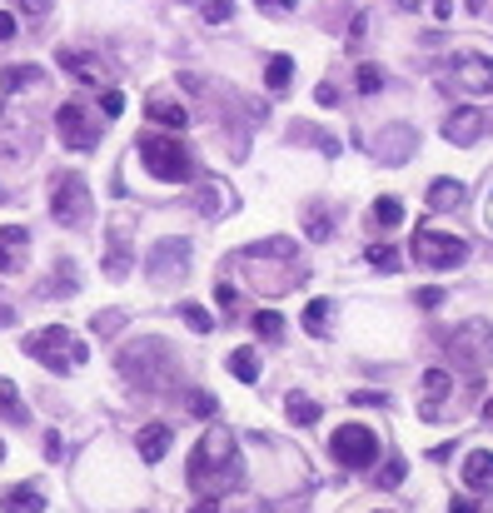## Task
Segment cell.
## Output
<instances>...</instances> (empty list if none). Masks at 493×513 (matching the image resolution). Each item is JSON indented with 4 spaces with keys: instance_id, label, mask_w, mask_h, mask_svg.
Segmentation results:
<instances>
[{
    "instance_id": "cell-1",
    "label": "cell",
    "mask_w": 493,
    "mask_h": 513,
    "mask_svg": "<svg viewBox=\"0 0 493 513\" xmlns=\"http://www.w3.org/2000/svg\"><path fill=\"white\" fill-rule=\"evenodd\" d=\"M235 484H240V444L225 424H210L190 453V488L204 499H219Z\"/></svg>"
},
{
    "instance_id": "cell-2",
    "label": "cell",
    "mask_w": 493,
    "mask_h": 513,
    "mask_svg": "<svg viewBox=\"0 0 493 513\" xmlns=\"http://www.w3.org/2000/svg\"><path fill=\"white\" fill-rule=\"evenodd\" d=\"M26 354L30 359H40L51 374H65V369H80V364L90 359L85 339H76V329L65 325H51V329H36V334L26 339Z\"/></svg>"
},
{
    "instance_id": "cell-3",
    "label": "cell",
    "mask_w": 493,
    "mask_h": 513,
    "mask_svg": "<svg viewBox=\"0 0 493 513\" xmlns=\"http://www.w3.org/2000/svg\"><path fill=\"white\" fill-rule=\"evenodd\" d=\"M135 150H139L145 170H150L160 185H185V180H190V155H185V145H179V140L160 135V130H139Z\"/></svg>"
},
{
    "instance_id": "cell-4",
    "label": "cell",
    "mask_w": 493,
    "mask_h": 513,
    "mask_svg": "<svg viewBox=\"0 0 493 513\" xmlns=\"http://www.w3.org/2000/svg\"><path fill=\"white\" fill-rule=\"evenodd\" d=\"M414 260L429 269H458L468 260V239L443 235V229H418L414 235Z\"/></svg>"
},
{
    "instance_id": "cell-5",
    "label": "cell",
    "mask_w": 493,
    "mask_h": 513,
    "mask_svg": "<svg viewBox=\"0 0 493 513\" xmlns=\"http://www.w3.org/2000/svg\"><path fill=\"white\" fill-rule=\"evenodd\" d=\"M329 449H334L339 463H349V469H369V463L379 459V438H374V429H364V424H344V429H334Z\"/></svg>"
},
{
    "instance_id": "cell-6",
    "label": "cell",
    "mask_w": 493,
    "mask_h": 513,
    "mask_svg": "<svg viewBox=\"0 0 493 513\" xmlns=\"http://www.w3.org/2000/svg\"><path fill=\"white\" fill-rule=\"evenodd\" d=\"M51 214L60 225H85L90 220V189L80 175H60L51 189Z\"/></svg>"
},
{
    "instance_id": "cell-7",
    "label": "cell",
    "mask_w": 493,
    "mask_h": 513,
    "mask_svg": "<svg viewBox=\"0 0 493 513\" xmlns=\"http://www.w3.org/2000/svg\"><path fill=\"white\" fill-rule=\"evenodd\" d=\"M55 130H60V140L70 150H95V140H100V130L90 125V115L80 100H65L60 110H55Z\"/></svg>"
},
{
    "instance_id": "cell-8",
    "label": "cell",
    "mask_w": 493,
    "mask_h": 513,
    "mask_svg": "<svg viewBox=\"0 0 493 513\" xmlns=\"http://www.w3.org/2000/svg\"><path fill=\"white\" fill-rule=\"evenodd\" d=\"M454 85L464 90V95H489L493 90V55H454Z\"/></svg>"
},
{
    "instance_id": "cell-9",
    "label": "cell",
    "mask_w": 493,
    "mask_h": 513,
    "mask_svg": "<svg viewBox=\"0 0 493 513\" xmlns=\"http://www.w3.org/2000/svg\"><path fill=\"white\" fill-rule=\"evenodd\" d=\"M26 254H30L26 225H0V275H15V269H26Z\"/></svg>"
},
{
    "instance_id": "cell-10",
    "label": "cell",
    "mask_w": 493,
    "mask_h": 513,
    "mask_svg": "<svg viewBox=\"0 0 493 513\" xmlns=\"http://www.w3.org/2000/svg\"><path fill=\"white\" fill-rule=\"evenodd\" d=\"M55 60H60V70H65V76H76L80 85H105L100 55H90V51H60Z\"/></svg>"
},
{
    "instance_id": "cell-11",
    "label": "cell",
    "mask_w": 493,
    "mask_h": 513,
    "mask_svg": "<svg viewBox=\"0 0 493 513\" xmlns=\"http://www.w3.org/2000/svg\"><path fill=\"white\" fill-rule=\"evenodd\" d=\"M479 135H483V110H473V105H468V110H454L443 120V140H449V145H473Z\"/></svg>"
},
{
    "instance_id": "cell-12",
    "label": "cell",
    "mask_w": 493,
    "mask_h": 513,
    "mask_svg": "<svg viewBox=\"0 0 493 513\" xmlns=\"http://www.w3.org/2000/svg\"><path fill=\"white\" fill-rule=\"evenodd\" d=\"M449 389H454L449 369H429V374H424V384H418V413H424V419H433V413H439V404L449 399Z\"/></svg>"
},
{
    "instance_id": "cell-13",
    "label": "cell",
    "mask_w": 493,
    "mask_h": 513,
    "mask_svg": "<svg viewBox=\"0 0 493 513\" xmlns=\"http://www.w3.org/2000/svg\"><path fill=\"white\" fill-rule=\"evenodd\" d=\"M464 484L473 488V493H489V488H493V453L489 449L464 453Z\"/></svg>"
},
{
    "instance_id": "cell-14",
    "label": "cell",
    "mask_w": 493,
    "mask_h": 513,
    "mask_svg": "<svg viewBox=\"0 0 493 513\" xmlns=\"http://www.w3.org/2000/svg\"><path fill=\"white\" fill-rule=\"evenodd\" d=\"M145 115H150L155 125H170V130H185V105L175 100V95H164V90H155L150 100H145Z\"/></svg>"
},
{
    "instance_id": "cell-15",
    "label": "cell",
    "mask_w": 493,
    "mask_h": 513,
    "mask_svg": "<svg viewBox=\"0 0 493 513\" xmlns=\"http://www.w3.org/2000/svg\"><path fill=\"white\" fill-rule=\"evenodd\" d=\"M0 509L5 513H45V493L36 484H15V488H5Z\"/></svg>"
},
{
    "instance_id": "cell-16",
    "label": "cell",
    "mask_w": 493,
    "mask_h": 513,
    "mask_svg": "<svg viewBox=\"0 0 493 513\" xmlns=\"http://www.w3.org/2000/svg\"><path fill=\"white\" fill-rule=\"evenodd\" d=\"M135 449H139V459H145V463H160L164 453H170V429H164V424H145L135 434Z\"/></svg>"
},
{
    "instance_id": "cell-17",
    "label": "cell",
    "mask_w": 493,
    "mask_h": 513,
    "mask_svg": "<svg viewBox=\"0 0 493 513\" xmlns=\"http://www.w3.org/2000/svg\"><path fill=\"white\" fill-rule=\"evenodd\" d=\"M429 204H433V210H454V204H464V185H458V180H433V185H429Z\"/></svg>"
},
{
    "instance_id": "cell-18",
    "label": "cell",
    "mask_w": 493,
    "mask_h": 513,
    "mask_svg": "<svg viewBox=\"0 0 493 513\" xmlns=\"http://www.w3.org/2000/svg\"><path fill=\"white\" fill-rule=\"evenodd\" d=\"M329 314H334V300H314L309 309H304V329L314 339H324L329 334Z\"/></svg>"
},
{
    "instance_id": "cell-19",
    "label": "cell",
    "mask_w": 493,
    "mask_h": 513,
    "mask_svg": "<svg viewBox=\"0 0 493 513\" xmlns=\"http://www.w3.org/2000/svg\"><path fill=\"white\" fill-rule=\"evenodd\" d=\"M374 225H379V229L404 225V204L394 200V195H379V200H374Z\"/></svg>"
},
{
    "instance_id": "cell-20",
    "label": "cell",
    "mask_w": 493,
    "mask_h": 513,
    "mask_svg": "<svg viewBox=\"0 0 493 513\" xmlns=\"http://www.w3.org/2000/svg\"><path fill=\"white\" fill-rule=\"evenodd\" d=\"M284 409H290V424H314L319 419V404L314 399H304V394H290V399H284Z\"/></svg>"
},
{
    "instance_id": "cell-21",
    "label": "cell",
    "mask_w": 493,
    "mask_h": 513,
    "mask_svg": "<svg viewBox=\"0 0 493 513\" xmlns=\"http://www.w3.org/2000/svg\"><path fill=\"white\" fill-rule=\"evenodd\" d=\"M229 369H235V379H244V384L259 379V359H254V349H235V354H229Z\"/></svg>"
},
{
    "instance_id": "cell-22",
    "label": "cell",
    "mask_w": 493,
    "mask_h": 513,
    "mask_svg": "<svg viewBox=\"0 0 493 513\" xmlns=\"http://www.w3.org/2000/svg\"><path fill=\"white\" fill-rule=\"evenodd\" d=\"M364 260L374 264V269H384V275H394V269L404 264V254H399V250H389V244H374V250H369Z\"/></svg>"
},
{
    "instance_id": "cell-23",
    "label": "cell",
    "mask_w": 493,
    "mask_h": 513,
    "mask_svg": "<svg viewBox=\"0 0 493 513\" xmlns=\"http://www.w3.org/2000/svg\"><path fill=\"white\" fill-rule=\"evenodd\" d=\"M290 76H294V60H290V55H274V60H269V70H265L269 90H284V85H290Z\"/></svg>"
},
{
    "instance_id": "cell-24",
    "label": "cell",
    "mask_w": 493,
    "mask_h": 513,
    "mask_svg": "<svg viewBox=\"0 0 493 513\" xmlns=\"http://www.w3.org/2000/svg\"><path fill=\"white\" fill-rule=\"evenodd\" d=\"M0 409L11 413V419H26V404H20V389L11 379H0Z\"/></svg>"
},
{
    "instance_id": "cell-25",
    "label": "cell",
    "mask_w": 493,
    "mask_h": 513,
    "mask_svg": "<svg viewBox=\"0 0 493 513\" xmlns=\"http://www.w3.org/2000/svg\"><path fill=\"white\" fill-rule=\"evenodd\" d=\"M254 329H259L265 339H279V334H284V314H279V309H259V314H254Z\"/></svg>"
},
{
    "instance_id": "cell-26",
    "label": "cell",
    "mask_w": 493,
    "mask_h": 513,
    "mask_svg": "<svg viewBox=\"0 0 493 513\" xmlns=\"http://www.w3.org/2000/svg\"><path fill=\"white\" fill-rule=\"evenodd\" d=\"M95 105H100V115H105V120H115V115H120V110H125V95H120V90H105L100 85V100H95Z\"/></svg>"
},
{
    "instance_id": "cell-27",
    "label": "cell",
    "mask_w": 493,
    "mask_h": 513,
    "mask_svg": "<svg viewBox=\"0 0 493 513\" xmlns=\"http://www.w3.org/2000/svg\"><path fill=\"white\" fill-rule=\"evenodd\" d=\"M40 70H30V65H15V70H5V90H20V85H36Z\"/></svg>"
},
{
    "instance_id": "cell-28",
    "label": "cell",
    "mask_w": 493,
    "mask_h": 513,
    "mask_svg": "<svg viewBox=\"0 0 493 513\" xmlns=\"http://www.w3.org/2000/svg\"><path fill=\"white\" fill-rule=\"evenodd\" d=\"M204 20H210V26L229 20V0H204Z\"/></svg>"
},
{
    "instance_id": "cell-29",
    "label": "cell",
    "mask_w": 493,
    "mask_h": 513,
    "mask_svg": "<svg viewBox=\"0 0 493 513\" xmlns=\"http://www.w3.org/2000/svg\"><path fill=\"white\" fill-rule=\"evenodd\" d=\"M15 11L26 15V20H36V15H45V11H51V0H15Z\"/></svg>"
},
{
    "instance_id": "cell-30",
    "label": "cell",
    "mask_w": 493,
    "mask_h": 513,
    "mask_svg": "<svg viewBox=\"0 0 493 513\" xmlns=\"http://www.w3.org/2000/svg\"><path fill=\"white\" fill-rule=\"evenodd\" d=\"M414 300H418V309H439V304H443V289H418Z\"/></svg>"
},
{
    "instance_id": "cell-31",
    "label": "cell",
    "mask_w": 493,
    "mask_h": 513,
    "mask_svg": "<svg viewBox=\"0 0 493 513\" xmlns=\"http://www.w3.org/2000/svg\"><path fill=\"white\" fill-rule=\"evenodd\" d=\"M359 90H379V70L374 65H359Z\"/></svg>"
},
{
    "instance_id": "cell-32",
    "label": "cell",
    "mask_w": 493,
    "mask_h": 513,
    "mask_svg": "<svg viewBox=\"0 0 493 513\" xmlns=\"http://www.w3.org/2000/svg\"><path fill=\"white\" fill-rule=\"evenodd\" d=\"M185 319H190V325L200 329V334L210 329V314H204V309H195V304H185Z\"/></svg>"
},
{
    "instance_id": "cell-33",
    "label": "cell",
    "mask_w": 493,
    "mask_h": 513,
    "mask_svg": "<svg viewBox=\"0 0 493 513\" xmlns=\"http://www.w3.org/2000/svg\"><path fill=\"white\" fill-rule=\"evenodd\" d=\"M259 11H279V15H290L294 11V0H254Z\"/></svg>"
},
{
    "instance_id": "cell-34",
    "label": "cell",
    "mask_w": 493,
    "mask_h": 513,
    "mask_svg": "<svg viewBox=\"0 0 493 513\" xmlns=\"http://www.w3.org/2000/svg\"><path fill=\"white\" fill-rule=\"evenodd\" d=\"M215 300H219V309H235V289H229L225 279H219V289H215Z\"/></svg>"
},
{
    "instance_id": "cell-35",
    "label": "cell",
    "mask_w": 493,
    "mask_h": 513,
    "mask_svg": "<svg viewBox=\"0 0 493 513\" xmlns=\"http://www.w3.org/2000/svg\"><path fill=\"white\" fill-rule=\"evenodd\" d=\"M0 40H15V15L0 11Z\"/></svg>"
},
{
    "instance_id": "cell-36",
    "label": "cell",
    "mask_w": 493,
    "mask_h": 513,
    "mask_svg": "<svg viewBox=\"0 0 493 513\" xmlns=\"http://www.w3.org/2000/svg\"><path fill=\"white\" fill-rule=\"evenodd\" d=\"M190 409H195V413H215V399H210V394H195Z\"/></svg>"
},
{
    "instance_id": "cell-37",
    "label": "cell",
    "mask_w": 493,
    "mask_h": 513,
    "mask_svg": "<svg viewBox=\"0 0 493 513\" xmlns=\"http://www.w3.org/2000/svg\"><path fill=\"white\" fill-rule=\"evenodd\" d=\"M449 513H479V503H468V499H454V509Z\"/></svg>"
},
{
    "instance_id": "cell-38",
    "label": "cell",
    "mask_w": 493,
    "mask_h": 513,
    "mask_svg": "<svg viewBox=\"0 0 493 513\" xmlns=\"http://www.w3.org/2000/svg\"><path fill=\"white\" fill-rule=\"evenodd\" d=\"M11 319H15V309H11V304H5V300H0V329L11 325Z\"/></svg>"
},
{
    "instance_id": "cell-39",
    "label": "cell",
    "mask_w": 493,
    "mask_h": 513,
    "mask_svg": "<svg viewBox=\"0 0 493 513\" xmlns=\"http://www.w3.org/2000/svg\"><path fill=\"white\" fill-rule=\"evenodd\" d=\"M195 513H219V509H215V499H204V503H200V509H195Z\"/></svg>"
},
{
    "instance_id": "cell-40",
    "label": "cell",
    "mask_w": 493,
    "mask_h": 513,
    "mask_svg": "<svg viewBox=\"0 0 493 513\" xmlns=\"http://www.w3.org/2000/svg\"><path fill=\"white\" fill-rule=\"evenodd\" d=\"M489 424H493V399H489Z\"/></svg>"
},
{
    "instance_id": "cell-41",
    "label": "cell",
    "mask_w": 493,
    "mask_h": 513,
    "mask_svg": "<svg viewBox=\"0 0 493 513\" xmlns=\"http://www.w3.org/2000/svg\"><path fill=\"white\" fill-rule=\"evenodd\" d=\"M489 225H493V200H489Z\"/></svg>"
},
{
    "instance_id": "cell-42",
    "label": "cell",
    "mask_w": 493,
    "mask_h": 513,
    "mask_svg": "<svg viewBox=\"0 0 493 513\" xmlns=\"http://www.w3.org/2000/svg\"><path fill=\"white\" fill-rule=\"evenodd\" d=\"M0 459H5V444H0Z\"/></svg>"
},
{
    "instance_id": "cell-43",
    "label": "cell",
    "mask_w": 493,
    "mask_h": 513,
    "mask_svg": "<svg viewBox=\"0 0 493 513\" xmlns=\"http://www.w3.org/2000/svg\"><path fill=\"white\" fill-rule=\"evenodd\" d=\"M379 513H384V509H379Z\"/></svg>"
}]
</instances>
